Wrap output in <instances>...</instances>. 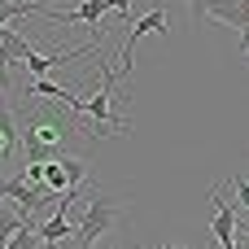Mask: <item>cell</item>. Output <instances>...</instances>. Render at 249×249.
<instances>
[{"instance_id":"cell-1","label":"cell","mask_w":249,"mask_h":249,"mask_svg":"<svg viewBox=\"0 0 249 249\" xmlns=\"http://www.w3.org/2000/svg\"><path fill=\"white\" fill-rule=\"evenodd\" d=\"M26 96V109H18V127H22V158L26 162H53L61 158L66 149V136H70V118L57 114V109H44L39 96L22 92Z\"/></svg>"},{"instance_id":"cell-2","label":"cell","mask_w":249,"mask_h":249,"mask_svg":"<svg viewBox=\"0 0 249 249\" xmlns=\"http://www.w3.org/2000/svg\"><path fill=\"white\" fill-rule=\"evenodd\" d=\"M123 210H127V201H123V197L88 193L83 214H74V241H70V249H92L105 232H114V228L123 223Z\"/></svg>"},{"instance_id":"cell-3","label":"cell","mask_w":249,"mask_h":249,"mask_svg":"<svg viewBox=\"0 0 249 249\" xmlns=\"http://www.w3.org/2000/svg\"><path fill=\"white\" fill-rule=\"evenodd\" d=\"M149 31H158V35H171V26H166V9H162V4H149V13L131 22V31H127V39H123V61H118V79H127V74H131L136 39H144Z\"/></svg>"},{"instance_id":"cell-4","label":"cell","mask_w":249,"mask_h":249,"mask_svg":"<svg viewBox=\"0 0 249 249\" xmlns=\"http://www.w3.org/2000/svg\"><path fill=\"white\" fill-rule=\"evenodd\" d=\"M22 153V127H18V109L4 101L0 105V171H9Z\"/></svg>"},{"instance_id":"cell-5","label":"cell","mask_w":249,"mask_h":249,"mask_svg":"<svg viewBox=\"0 0 249 249\" xmlns=\"http://www.w3.org/2000/svg\"><path fill=\"white\" fill-rule=\"evenodd\" d=\"M210 201H214V223H210V228H214L219 245H232V241H236V219H241V210H236V206H228L219 188L210 193Z\"/></svg>"},{"instance_id":"cell-6","label":"cell","mask_w":249,"mask_h":249,"mask_svg":"<svg viewBox=\"0 0 249 249\" xmlns=\"http://www.w3.org/2000/svg\"><path fill=\"white\" fill-rule=\"evenodd\" d=\"M31 53H35V39L18 35L13 26H4V31H0V57H9V61H26Z\"/></svg>"},{"instance_id":"cell-7","label":"cell","mask_w":249,"mask_h":249,"mask_svg":"<svg viewBox=\"0 0 249 249\" xmlns=\"http://www.w3.org/2000/svg\"><path fill=\"white\" fill-rule=\"evenodd\" d=\"M26 92H31V96H53V101H61V105H66V101H74V92H70L66 83H48V79H31V83H26Z\"/></svg>"},{"instance_id":"cell-8","label":"cell","mask_w":249,"mask_h":249,"mask_svg":"<svg viewBox=\"0 0 249 249\" xmlns=\"http://www.w3.org/2000/svg\"><path fill=\"white\" fill-rule=\"evenodd\" d=\"M61 166L70 175V188H88V158L83 153H61Z\"/></svg>"},{"instance_id":"cell-9","label":"cell","mask_w":249,"mask_h":249,"mask_svg":"<svg viewBox=\"0 0 249 249\" xmlns=\"http://www.w3.org/2000/svg\"><path fill=\"white\" fill-rule=\"evenodd\" d=\"M9 249H44V241H39V223H26V228H18V236L9 241Z\"/></svg>"},{"instance_id":"cell-10","label":"cell","mask_w":249,"mask_h":249,"mask_svg":"<svg viewBox=\"0 0 249 249\" xmlns=\"http://www.w3.org/2000/svg\"><path fill=\"white\" fill-rule=\"evenodd\" d=\"M232 188H236V201H241V210L249 214V175H236V179H232Z\"/></svg>"},{"instance_id":"cell-11","label":"cell","mask_w":249,"mask_h":249,"mask_svg":"<svg viewBox=\"0 0 249 249\" xmlns=\"http://www.w3.org/2000/svg\"><path fill=\"white\" fill-rule=\"evenodd\" d=\"M9 70H13V61H9V57H0V96H9V92H13V74H9Z\"/></svg>"},{"instance_id":"cell-12","label":"cell","mask_w":249,"mask_h":249,"mask_svg":"<svg viewBox=\"0 0 249 249\" xmlns=\"http://www.w3.org/2000/svg\"><path fill=\"white\" fill-rule=\"evenodd\" d=\"M109 4H114V13H118V18H127V22H136V18H131V0H109Z\"/></svg>"},{"instance_id":"cell-13","label":"cell","mask_w":249,"mask_h":249,"mask_svg":"<svg viewBox=\"0 0 249 249\" xmlns=\"http://www.w3.org/2000/svg\"><path fill=\"white\" fill-rule=\"evenodd\" d=\"M241 61H249V22H245V31H241Z\"/></svg>"},{"instance_id":"cell-14","label":"cell","mask_w":249,"mask_h":249,"mask_svg":"<svg viewBox=\"0 0 249 249\" xmlns=\"http://www.w3.org/2000/svg\"><path fill=\"white\" fill-rule=\"evenodd\" d=\"M188 9H193V18H197V22L206 18V0H188Z\"/></svg>"},{"instance_id":"cell-15","label":"cell","mask_w":249,"mask_h":249,"mask_svg":"<svg viewBox=\"0 0 249 249\" xmlns=\"http://www.w3.org/2000/svg\"><path fill=\"white\" fill-rule=\"evenodd\" d=\"M236 232H249V214H241V219H236Z\"/></svg>"},{"instance_id":"cell-16","label":"cell","mask_w":249,"mask_h":249,"mask_svg":"<svg viewBox=\"0 0 249 249\" xmlns=\"http://www.w3.org/2000/svg\"><path fill=\"white\" fill-rule=\"evenodd\" d=\"M241 249H249V232H241Z\"/></svg>"},{"instance_id":"cell-17","label":"cell","mask_w":249,"mask_h":249,"mask_svg":"<svg viewBox=\"0 0 249 249\" xmlns=\"http://www.w3.org/2000/svg\"><path fill=\"white\" fill-rule=\"evenodd\" d=\"M219 249H241V241H232V245H219Z\"/></svg>"},{"instance_id":"cell-18","label":"cell","mask_w":249,"mask_h":249,"mask_svg":"<svg viewBox=\"0 0 249 249\" xmlns=\"http://www.w3.org/2000/svg\"><path fill=\"white\" fill-rule=\"evenodd\" d=\"M162 249H188V245H162Z\"/></svg>"},{"instance_id":"cell-19","label":"cell","mask_w":249,"mask_h":249,"mask_svg":"<svg viewBox=\"0 0 249 249\" xmlns=\"http://www.w3.org/2000/svg\"><path fill=\"white\" fill-rule=\"evenodd\" d=\"M158 4H162V0H158Z\"/></svg>"}]
</instances>
